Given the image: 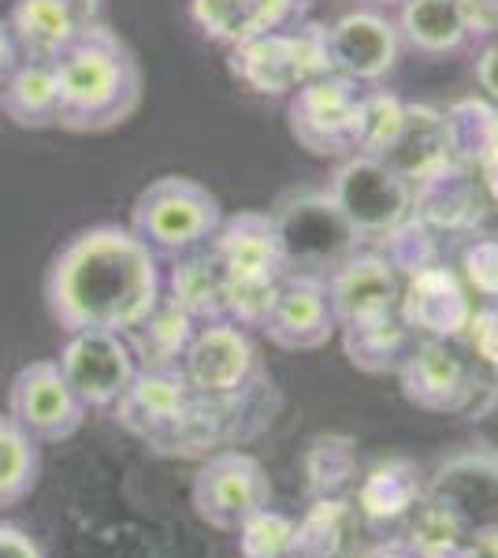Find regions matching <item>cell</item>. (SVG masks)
Listing matches in <instances>:
<instances>
[{
  "label": "cell",
  "mask_w": 498,
  "mask_h": 558,
  "mask_svg": "<svg viewBox=\"0 0 498 558\" xmlns=\"http://www.w3.org/2000/svg\"><path fill=\"white\" fill-rule=\"evenodd\" d=\"M398 34L421 57H447L469 41L458 0H402L398 8Z\"/></svg>",
  "instance_id": "28"
},
{
  "label": "cell",
  "mask_w": 498,
  "mask_h": 558,
  "mask_svg": "<svg viewBox=\"0 0 498 558\" xmlns=\"http://www.w3.org/2000/svg\"><path fill=\"white\" fill-rule=\"evenodd\" d=\"M469 38L487 41L498 34V0H458Z\"/></svg>",
  "instance_id": "40"
},
{
  "label": "cell",
  "mask_w": 498,
  "mask_h": 558,
  "mask_svg": "<svg viewBox=\"0 0 498 558\" xmlns=\"http://www.w3.org/2000/svg\"><path fill=\"white\" fill-rule=\"evenodd\" d=\"M294 518L265 507L239 529V558H291L294 551Z\"/></svg>",
  "instance_id": "36"
},
{
  "label": "cell",
  "mask_w": 498,
  "mask_h": 558,
  "mask_svg": "<svg viewBox=\"0 0 498 558\" xmlns=\"http://www.w3.org/2000/svg\"><path fill=\"white\" fill-rule=\"evenodd\" d=\"M165 299L160 257L120 223L71 235L45 272V305L63 331H126Z\"/></svg>",
  "instance_id": "2"
},
{
  "label": "cell",
  "mask_w": 498,
  "mask_h": 558,
  "mask_svg": "<svg viewBox=\"0 0 498 558\" xmlns=\"http://www.w3.org/2000/svg\"><path fill=\"white\" fill-rule=\"evenodd\" d=\"M405 97L391 89H365L361 94V120H357V153L365 157H384L394 146L398 131L405 123Z\"/></svg>",
  "instance_id": "34"
},
{
  "label": "cell",
  "mask_w": 498,
  "mask_h": 558,
  "mask_svg": "<svg viewBox=\"0 0 498 558\" xmlns=\"http://www.w3.org/2000/svg\"><path fill=\"white\" fill-rule=\"evenodd\" d=\"M38 439L8 413L0 417V510L23 502L38 484Z\"/></svg>",
  "instance_id": "32"
},
{
  "label": "cell",
  "mask_w": 498,
  "mask_h": 558,
  "mask_svg": "<svg viewBox=\"0 0 498 558\" xmlns=\"http://www.w3.org/2000/svg\"><path fill=\"white\" fill-rule=\"evenodd\" d=\"M60 4L71 8L83 26H97V23H101V8H105L101 0H60Z\"/></svg>",
  "instance_id": "45"
},
{
  "label": "cell",
  "mask_w": 498,
  "mask_h": 558,
  "mask_svg": "<svg viewBox=\"0 0 498 558\" xmlns=\"http://www.w3.org/2000/svg\"><path fill=\"white\" fill-rule=\"evenodd\" d=\"M342 350H347L350 365L361 368L368 376H387L398 373L405 350H410V336L402 313H387L376 320H357V324H342Z\"/></svg>",
  "instance_id": "29"
},
{
  "label": "cell",
  "mask_w": 498,
  "mask_h": 558,
  "mask_svg": "<svg viewBox=\"0 0 498 558\" xmlns=\"http://www.w3.org/2000/svg\"><path fill=\"white\" fill-rule=\"evenodd\" d=\"M8 26H12L20 60H41V64H57L89 31L60 0H15L8 12Z\"/></svg>",
  "instance_id": "24"
},
{
  "label": "cell",
  "mask_w": 498,
  "mask_h": 558,
  "mask_svg": "<svg viewBox=\"0 0 498 558\" xmlns=\"http://www.w3.org/2000/svg\"><path fill=\"white\" fill-rule=\"evenodd\" d=\"M361 89L342 75H320L287 97L291 138L313 157L347 160L357 153Z\"/></svg>",
  "instance_id": "9"
},
{
  "label": "cell",
  "mask_w": 498,
  "mask_h": 558,
  "mask_svg": "<svg viewBox=\"0 0 498 558\" xmlns=\"http://www.w3.org/2000/svg\"><path fill=\"white\" fill-rule=\"evenodd\" d=\"M223 223V205L208 186L186 175H160L134 197L131 223L157 257H183L208 246Z\"/></svg>",
  "instance_id": "5"
},
{
  "label": "cell",
  "mask_w": 498,
  "mask_h": 558,
  "mask_svg": "<svg viewBox=\"0 0 498 558\" xmlns=\"http://www.w3.org/2000/svg\"><path fill=\"white\" fill-rule=\"evenodd\" d=\"M305 476H309V495H350L361 476L357 444L350 436H316L305 454Z\"/></svg>",
  "instance_id": "33"
},
{
  "label": "cell",
  "mask_w": 498,
  "mask_h": 558,
  "mask_svg": "<svg viewBox=\"0 0 498 558\" xmlns=\"http://www.w3.org/2000/svg\"><path fill=\"white\" fill-rule=\"evenodd\" d=\"M473 299H469L465 283L454 268L439 265L424 268L410 279H402V299H398V313H402L405 328L421 339H465V328L473 320Z\"/></svg>",
  "instance_id": "17"
},
{
  "label": "cell",
  "mask_w": 498,
  "mask_h": 558,
  "mask_svg": "<svg viewBox=\"0 0 498 558\" xmlns=\"http://www.w3.org/2000/svg\"><path fill=\"white\" fill-rule=\"evenodd\" d=\"M0 112L26 131L57 128L60 116V86H57V64L41 60H20L12 75L0 83Z\"/></svg>",
  "instance_id": "26"
},
{
  "label": "cell",
  "mask_w": 498,
  "mask_h": 558,
  "mask_svg": "<svg viewBox=\"0 0 498 558\" xmlns=\"http://www.w3.org/2000/svg\"><path fill=\"white\" fill-rule=\"evenodd\" d=\"M309 0H190V20L208 41L234 45L302 20Z\"/></svg>",
  "instance_id": "21"
},
{
  "label": "cell",
  "mask_w": 498,
  "mask_h": 558,
  "mask_svg": "<svg viewBox=\"0 0 498 558\" xmlns=\"http://www.w3.org/2000/svg\"><path fill=\"white\" fill-rule=\"evenodd\" d=\"M424 499L421 465L410 458H384L373 470L357 476L350 492V502L361 521L368 525H394L402 518H413V510Z\"/></svg>",
  "instance_id": "22"
},
{
  "label": "cell",
  "mask_w": 498,
  "mask_h": 558,
  "mask_svg": "<svg viewBox=\"0 0 498 558\" xmlns=\"http://www.w3.org/2000/svg\"><path fill=\"white\" fill-rule=\"evenodd\" d=\"M461 276L479 299L498 302V235H476L461 254Z\"/></svg>",
  "instance_id": "37"
},
{
  "label": "cell",
  "mask_w": 498,
  "mask_h": 558,
  "mask_svg": "<svg viewBox=\"0 0 498 558\" xmlns=\"http://www.w3.org/2000/svg\"><path fill=\"white\" fill-rule=\"evenodd\" d=\"M379 160H384L387 168H394L402 179H410V183H421L424 175L450 165L454 153H450V134H447V116H442V108L416 105V101L405 105L402 131H398L394 146Z\"/></svg>",
  "instance_id": "23"
},
{
  "label": "cell",
  "mask_w": 498,
  "mask_h": 558,
  "mask_svg": "<svg viewBox=\"0 0 498 558\" xmlns=\"http://www.w3.org/2000/svg\"><path fill=\"white\" fill-rule=\"evenodd\" d=\"M379 242H384V254H379V257H384L402 279H410L416 272H424V268L439 265L436 231H432L428 223L416 220V216H405V220L398 223V228L387 231Z\"/></svg>",
  "instance_id": "35"
},
{
  "label": "cell",
  "mask_w": 498,
  "mask_h": 558,
  "mask_svg": "<svg viewBox=\"0 0 498 558\" xmlns=\"http://www.w3.org/2000/svg\"><path fill=\"white\" fill-rule=\"evenodd\" d=\"M469 421H473V428L479 436V447L498 454V368H495V380L487 387H479L476 402L469 407Z\"/></svg>",
  "instance_id": "39"
},
{
  "label": "cell",
  "mask_w": 498,
  "mask_h": 558,
  "mask_svg": "<svg viewBox=\"0 0 498 558\" xmlns=\"http://www.w3.org/2000/svg\"><path fill=\"white\" fill-rule=\"evenodd\" d=\"M405 539L416 551H439L447 544L498 551V454L473 447L439 462L424 481V499Z\"/></svg>",
  "instance_id": "4"
},
{
  "label": "cell",
  "mask_w": 498,
  "mask_h": 558,
  "mask_svg": "<svg viewBox=\"0 0 498 558\" xmlns=\"http://www.w3.org/2000/svg\"><path fill=\"white\" fill-rule=\"evenodd\" d=\"M365 4H402V0H365Z\"/></svg>",
  "instance_id": "46"
},
{
  "label": "cell",
  "mask_w": 498,
  "mask_h": 558,
  "mask_svg": "<svg viewBox=\"0 0 498 558\" xmlns=\"http://www.w3.org/2000/svg\"><path fill=\"white\" fill-rule=\"evenodd\" d=\"M197 331V320L179 310L175 302L160 299L157 310L146 320H138L126 331V347H131L138 368H183L186 347Z\"/></svg>",
  "instance_id": "27"
},
{
  "label": "cell",
  "mask_w": 498,
  "mask_h": 558,
  "mask_svg": "<svg viewBox=\"0 0 498 558\" xmlns=\"http://www.w3.org/2000/svg\"><path fill=\"white\" fill-rule=\"evenodd\" d=\"M328 299L339 328L342 324L387 317V313H398L402 276L379 254H353L347 265L328 276Z\"/></svg>",
  "instance_id": "20"
},
{
  "label": "cell",
  "mask_w": 498,
  "mask_h": 558,
  "mask_svg": "<svg viewBox=\"0 0 498 558\" xmlns=\"http://www.w3.org/2000/svg\"><path fill=\"white\" fill-rule=\"evenodd\" d=\"M476 172H479V183H484V194H487V202H491V209H498V149L476 168Z\"/></svg>",
  "instance_id": "44"
},
{
  "label": "cell",
  "mask_w": 498,
  "mask_h": 558,
  "mask_svg": "<svg viewBox=\"0 0 498 558\" xmlns=\"http://www.w3.org/2000/svg\"><path fill=\"white\" fill-rule=\"evenodd\" d=\"M476 83H479V89H484L487 101L498 105V34H495V38H487L484 49H479V57H476Z\"/></svg>",
  "instance_id": "42"
},
{
  "label": "cell",
  "mask_w": 498,
  "mask_h": 558,
  "mask_svg": "<svg viewBox=\"0 0 498 558\" xmlns=\"http://www.w3.org/2000/svg\"><path fill=\"white\" fill-rule=\"evenodd\" d=\"M398 52H402L398 23L373 12V8L347 12L328 26L331 75H342L357 86H376L379 78L391 75L398 64Z\"/></svg>",
  "instance_id": "15"
},
{
  "label": "cell",
  "mask_w": 498,
  "mask_h": 558,
  "mask_svg": "<svg viewBox=\"0 0 498 558\" xmlns=\"http://www.w3.org/2000/svg\"><path fill=\"white\" fill-rule=\"evenodd\" d=\"M353 525H357V510H353L350 495L313 499L302 521L294 525L291 558H339L347 551Z\"/></svg>",
  "instance_id": "30"
},
{
  "label": "cell",
  "mask_w": 498,
  "mask_h": 558,
  "mask_svg": "<svg viewBox=\"0 0 498 558\" xmlns=\"http://www.w3.org/2000/svg\"><path fill=\"white\" fill-rule=\"evenodd\" d=\"M465 339L479 362L498 368V302H487V305H479V310H473Z\"/></svg>",
  "instance_id": "38"
},
{
  "label": "cell",
  "mask_w": 498,
  "mask_h": 558,
  "mask_svg": "<svg viewBox=\"0 0 498 558\" xmlns=\"http://www.w3.org/2000/svg\"><path fill=\"white\" fill-rule=\"evenodd\" d=\"M328 194L361 242H379L405 216H413L410 179H402L394 168H387L376 157H365V153L339 160L335 175L328 179Z\"/></svg>",
  "instance_id": "8"
},
{
  "label": "cell",
  "mask_w": 498,
  "mask_h": 558,
  "mask_svg": "<svg viewBox=\"0 0 498 558\" xmlns=\"http://www.w3.org/2000/svg\"><path fill=\"white\" fill-rule=\"evenodd\" d=\"M279 235H283L287 260L294 276L328 279L335 268H342L357 254L361 239L339 213L335 197L324 191H294L271 213Z\"/></svg>",
  "instance_id": "7"
},
{
  "label": "cell",
  "mask_w": 498,
  "mask_h": 558,
  "mask_svg": "<svg viewBox=\"0 0 498 558\" xmlns=\"http://www.w3.org/2000/svg\"><path fill=\"white\" fill-rule=\"evenodd\" d=\"M279 413V387L268 373L234 395H205L183 368H138L116 399L112 417L165 458H208L246 447Z\"/></svg>",
  "instance_id": "1"
},
{
  "label": "cell",
  "mask_w": 498,
  "mask_h": 558,
  "mask_svg": "<svg viewBox=\"0 0 498 558\" xmlns=\"http://www.w3.org/2000/svg\"><path fill=\"white\" fill-rule=\"evenodd\" d=\"M0 558H45V555H41L38 539L26 533V529L0 521Z\"/></svg>",
  "instance_id": "41"
},
{
  "label": "cell",
  "mask_w": 498,
  "mask_h": 558,
  "mask_svg": "<svg viewBox=\"0 0 498 558\" xmlns=\"http://www.w3.org/2000/svg\"><path fill=\"white\" fill-rule=\"evenodd\" d=\"M15 64H20V49H15L12 26H8V20H0V83L12 75Z\"/></svg>",
  "instance_id": "43"
},
{
  "label": "cell",
  "mask_w": 498,
  "mask_h": 558,
  "mask_svg": "<svg viewBox=\"0 0 498 558\" xmlns=\"http://www.w3.org/2000/svg\"><path fill=\"white\" fill-rule=\"evenodd\" d=\"M57 362L86 410L116 407L138 376V362L120 331H71Z\"/></svg>",
  "instance_id": "13"
},
{
  "label": "cell",
  "mask_w": 498,
  "mask_h": 558,
  "mask_svg": "<svg viewBox=\"0 0 498 558\" xmlns=\"http://www.w3.org/2000/svg\"><path fill=\"white\" fill-rule=\"evenodd\" d=\"M8 413L38 444H60L83 428L86 407L60 373V362H31L12 376Z\"/></svg>",
  "instance_id": "14"
},
{
  "label": "cell",
  "mask_w": 498,
  "mask_h": 558,
  "mask_svg": "<svg viewBox=\"0 0 498 558\" xmlns=\"http://www.w3.org/2000/svg\"><path fill=\"white\" fill-rule=\"evenodd\" d=\"M268 343L279 350H320L331 343L339 331L331 299H328V279L316 276H287L279 287V299L271 305L265 328Z\"/></svg>",
  "instance_id": "18"
},
{
  "label": "cell",
  "mask_w": 498,
  "mask_h": 558,
  "mask_svg": "<svg viewBox=\"0 0 498 558\" xmlns=\"http://www.w3.org/2000/svg\"><path fill=\"white\" fill-rule=\"evenodd\" d=\"M190 502L208 529L239 533L253 514L271 507V481L253 454L239 451V447H223V451L202 458Z\"/></svg>",
  "instance_id": "10"
},
{
  "label": "cell",
  "mask_w": 498,
  "mask_h": 558,
  "mask_svg": "<svg viewBox=\"0 0 498 558\" xmlns=\"http://www.w3.org/2000/svg\"><path fill=\"white\" fill-rule=\"evenodd\" d=\"M183 373L202 387L205 395H234L265 373L257 347L246 328L234 320H208L197 324L194 339L186 347Z\"/></svg>",
  "instance_id": "16"
},
{
  "label": "cell",
  "mask_w": 498,
  "mask_h": 558,
  "mask_svg": "<svg viewBox=\"0 0 498 558\" xmlns=\"http://www.w3.org/2000/svg\"><path fill=\"white\" fill-rule=\"evenodd\" d=\"M57 128L75 134H101L120 128L138 112L142 94H146L138 57L105 23L89 26L57 60Z\"/></svg>",
  "instance_id": "3"
},
{
  "label": "cell",
  "mask_w": 498,
  "mask_h": 558,
  "mask_svg": "<svg viewBox=\"0 0 498 558\" xmlns=\"http://www.w3.org/2000/svg\"><path fill=\"white\" fill-rule=\"evenodd\" d=\"M447 134L450 153L458 165L476 168L498 149V105L487 97H461L447 108Z\"/></svg>",
  "instance_id": "31"
},
{
  "label": "cell",
  "mask_w": 498,
  "mask_h": 558,
  "mask_svg": "<svg viewBox=\"0 0 498 558\" xmlns=\"http://www.w3.org/2000/svg\"><path fill=\"white\" fill-rule=\"evenodd\" d=\"M165 299L175 302L197 324L228 320V276H223L212 246H197L183 257H171Z\"/></svg>",
  "instance_id": "25"
},
{
  "label": "cell",
  "mask_w": 498,
  "mask_h": 558,
  "mask_svg": "<svg viewBox=\"0 0 498 558\" xmlns=\"http://www.w3.org/2000/svg\"><path fill=\"white\" fill-rule=\"evenodd\" d=\"M487 202L484 183L473 168L442 165L439 172L424 175L421 183H413V216L421 223H428L432 231H447V235H473L479 223L487 220Z\"/></svg>",
  "instance_id": "19"
},
{
  "label": "cell",
  "mask_w": 498,
  "mask_h": 558,
  "mask_svg": "<svg viewBox=\"0 0 498 558\" xmlns=\"http://www.w3.org/2000/svg\"><path fill=\"white\" fill-rule=\"evenodd\" d=\"M398 384L410 407L424 413H469L479 395V376L447 339H416L398 365Z\"/></svg>",
  "instance_id": "11"
},
{
  "label": "cell",
  "mask_w": 498,
  "mask_h": 558,
  "mask_svg": "<svg viewBox=\"0 0 498 558\" xmlns=\"http://www.w3.org/2000/svg\"><path fill=\"white\" fill-rule=\"evenodd\" d=\"M228 71L257 97H291L313 78L331 75L328 26L294 20L279 31L257 34L228 49Z\"/></svg>",
  "instance_id": "6"
},
{
  "label": "cell",
  "mask_w": 498,
  "mask_h": 558,
  "mask_svg": "<svg viewBox=\"0 0 498 558\" xmlns=\"http://www.w3.org/2000/svg\"><path fill=\"white\" fill-rule=\"evenodd\" d=\"M216 260H220L228 287H283V279L291 276V260H287L283 235H279L271 213L246 209L223 216L216 239L208 242Z\"/></svg>",
  "instance_id": "12"
}]
</instances>
